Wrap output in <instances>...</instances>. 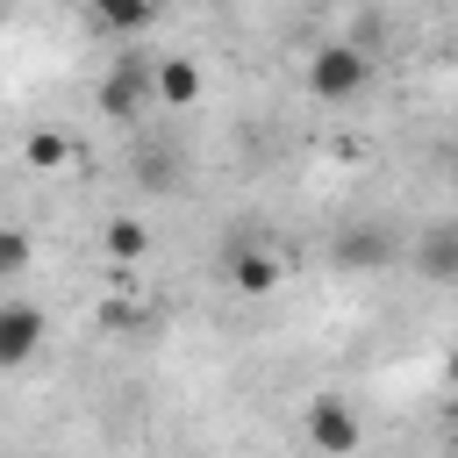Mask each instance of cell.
<instances>
[{"label": "cell", "instance_id": "cell-9", "mask_svg": "<svg viewBox=\"0 0 458 458\" xmlns=\"http://www.w3.org/2000/svg\"><path fill=\"white\" fill-rule=\"evenodd\" d=\"M150 250V222H136V215H107L100 222V258L107 265H136Z\"/></svg>", "mask_w": 458, "mask_h": 458}, {"label": "cell", "instance_id": "cell-10", "mask_svg": "<svg viewBox=\"0 0 458 458\" xmlns=\"http://www.w3.org/2000/svg\"><path fill=\"white\" fill-rule=\"evenodd\" d=\"M72 157H79V143L64 129H29L21 136V165L29 172H72Z\"/></svg>", "mask_w": 458, "mask_h": 458}, {"label": "cell", "instance_id": "cell-4", "mask_svg": "<svg viewBox=\"0 0 458 458\" xmlns=\"http://www.w3.org/2000/svg\"><path fill=\"white\" fill-rule=\"evenodd\" d=\"M222 272H229V286H236L243 301H265V293L286 286V258L265 250V243H236V250L222 258Z\"/></svg>", "mask_w": 458, "mask_h": 458}, {"label": "cell", "instance_id": "cell-7", "mask_svg": "<svg viewBox=\"0 0 458 458\" xmlns=\"http://www.w3.org/2000/svg\"><path fill=\"white\" fill-rule=\"evenodd\" d=\"M200 93H208V79H200V64H193V57H179V50H172V57H157V64H150V100H157V107L186 114Z\"/></svg>", "mask_w": 458, "mask_h": 458}, {"label": "cell", "instance_id": "cell-5", "mask_svg": "<svg viewBox=\"0 0 458 458\" xmlns=\"http://www.w3.org/2000/svg\"><path fill=\"white\" fill-rule=\"evenodd\" d=\"M50 336V315L36 301H0V365H29Z\"/></svg>", "mask_w": 458, "mask_h": 458}, {"label": "cell", "instance_id": "cell-15", "mask_svg": "<svg viewBox=\"0 0 458 458\" xmlns=\"http://www.w3.org/2000/svg\"><path fill=\"white\" fill-rule=\"evenodd\" d=\"M451 179H458V172H451Z\"/></svg>", "mask_w": 458, "mask_h": 458}, {"label": "cell", "instance_id": "cell-14", "mask_svg": "<svg viewBox=\"0 0 458 458\" xmlns=\"http://www.w3.org/2000/svg\"><path fill=\"white\" fill-rule=\"evenodd\" d=\"M451 129H458V100H451Z\"/></svg>", "mask_w": 458, "mask_h": 458}, {"label": "cell", "instance_id": "cell-3", "mask_svg": "<svg viewBox=\"0 0 458 458\" xmlns=\"http://www.w3.org/2000/svg\"><path fill=\"white\" fill-rule=\"evenodd\" d=\"M143 107H150V64H143V57H114V64L100 72V114L143 122Z\"/></svg>", "mask_w": 458, "mask_h": 458}, {"label": "cell", "instance_id": "cell-2", "mask_svg": "<svg viewBox=\"0 0 458 458\" xmlns=\"http://www.w3.org/2000/svg\"><path fill=\"white\" fill-rule=\"evenodd\" d=\"M301 429H308V444H315L322 458H358V444H365V422H358V408H351L344 394H308Z\"/></svg>", "mask_w": 458, "mask_h": 458}, {"label": "cell", "instance_id": "cell-6", "mask_svg": "<svg viewBox=\"0 0 458 458\" xmlns=\"http://www.w3.org/2000/svg\"><path fill=\"white\" fill-rule=\"evenodd\" d=\"M408 258H415V272H422L429 286H458V215H444V222H422Z\"/></svg>", "mask_w": 458, "mask_h": 458}, {"label": "cell", "instance_id": "cell-12", "mask_svg": "<svg viewBox=\"0 0 458 458\" xmlns=\"http://www.w3.org/2000/svg\"><path fill=\"white\" fill-rule=\"evenodd\" d=\"M29 258H36V243H29V229H14V222H0V279H21V272H29Z\"/></svg>", "mask_w": 458, "mask_h": 458}, {"label": "cell", "instance_id": "cell-13", "mask_svg": "<svg viewBox=\"0 0 458 458\" xmlns=\"http://www.w3.org/2000/svg\"><path fill=\"white\" fill-rule=\"evenodd\" d=\"M444 422H451V437H458V386H451V401H444Z\"/></svg>", "mask_w": 458, "mask_h": 458}, {"label": "cell", "instance_id": "cell-1", "mask_svg": "<svg viewBox=\"0 0 458 458\" xmlns=\"http://www.w3.org/2000/svg\"><path fill=\"white\" fill-rule=\"evenodd\" d=\"M365 79H372V57H365L358 43H322V50H308V93H315V100L344 107V100L365 93Z\"/></svg>", "mask_w": 458, "mask_h": 458}, {"label": "cell", "instance_id": "cell-11", "mask_svg": "<svg viewBox=\"0 0 458 458\" xmlns=\"http://www.w3.org/2000/svg\"><path fill=\"white\" fill-rule=\"evenodd\" d=\"M150 21H157V7H143V0H100L93 7V29H107V36H136Z\"/></svg>", "mask_w": 458, "mask_h": 458}, {"label": "cell", "instance_id": "cell-8", "mask_svg": "<svg viewBox=\"0 0 458 458\" xmlns=\"http://www.w3.org/2000/svg\"><path fill=\"white\" fill-rule=\"evenodd\" d=\"M394 250H401V243H394V229H379V222H351V229L336 236V250H329V258H336L344 272H379V265H394Z\"/></svg>", "mask_w": 458, "mask_h": 458}]
</instances>
